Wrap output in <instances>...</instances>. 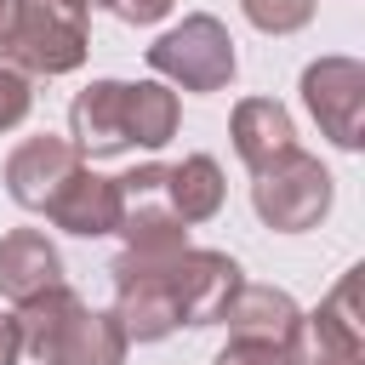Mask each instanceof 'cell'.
I'll return each mask as SVG.
<instances>
[{"mask_svg":"<svg viewBox=\"0 0 365 365\" xmlns=\"http://www.w3.org/2000/svg\"><path fill=\"white\" fill-rule=\"evenodd\" d=\"M331 200H336L331 171L314 154H302V148H285V154H274L268 165L251 171V211L274 234H308V228H319L325 211H331Z\"/></svg>","mask_w":365,"mask_h":365,"instance_id":"6da1fadb","label":"cell"},{"mask_svg":"<svg viewBox=\"0 0 365 365\" xmlns=\"http://www.w3.org/2000/svg\"><path fill=\"white\" fill-rule=\"evenodd\" d=\"M148 68H154V80H165L171 91H222V86H234V74H240L234 34H228V23L211 17V11H188L177 29H165V34L148 46Z\"/></svg>","mask_w":365,"mask_h":365,"instance_id":"7a4b0ae2","label":"cell"},{"mask_svg":"<svg viewBox=\"0 0 365 365\" xmlns=\"http://www.w3.org/2000/svg\"><path fill=\"white\" fill-rule=\"evenodd\" d=\"M91 51L86 6L80 0H17V29L6 46V63H17L29 80H57L74 74Z\"/></svg>","mask_w":365,"mask_h":365,"instance_id":"3957f363","label":"cell"},{"mask_svg":"<svg viewBox=\"0 0 365 365\" xmlns=\"http://www.w3.org/2000/svg\"><path fill=\"white\" fill-rule=\"evenodd\" d=\"M302 103L314 114V125L336 143V148H359L365 143V63L359 57H314L302 68Z\"/></svg>","mask_w":365,"mask_h":365,"instance_id":"277c9868","label":"cell"},{"mask_svg":"<svg viewBox=\"0 0 365 365\" xmlns=\"http://www.w3.org/2000/svg\"><path fill=\"white\" fill-rule=\"evenodd\" d=\"M120 251H137V257H165V251H182L188 245V222L171 211L165 200V165L148 160L137 171L120 177Z\"/></svg>","mask_w":365,"mask_h":365,"instance_id":"5b68a950","label":"cell"},{"mask_svg":"<svg viewBox=\"0 0 365 365\" xmlns=\"http://www.w3.org/2000/svg\"><path fill=\"white\" fill-rule=\"evenodd\" d=\"M165 262H171V251L165 257L120 251L108 262V274H114V314H120V325H125L131 342H165L182 325L177 319V297L165 285Z\"/></svg>","mask_w":365,"mask_h":365,"instance_id":"8992f818","label":"cell"},{"mask_svg":"<svg viewBox=\"0 0 365 365\" xmlns=\"http://www.w3.org/2000/svg\"><path fill=\"white\" fill-rule=\"evenodd\" d=\"M240 279H245L240 262L228 251H205V245H182L165 262V285L177 297V319L182 325H217L228 297L240 291Z\"/></svg>","mask_w":365,"mask_h":365,"instance_id":"52a82bcc","label":"cell"},{"mask_svg":"<svg viewBox=\"0 0 365 365\" xmlns=\"http://www.w3.org/2000/svg\"><path fill=\"white\" fill-rule=\"evenodd\" d=\"M125 348H131V336H125L120 314L114 308H86L74 297L57 314V325L46 331L34 359L40 365H125Z\"/></svg>","mask_w":365,"mask_h":365,"instance_id":"ba28073f","label":"cell"},{"mask_svg":"<svg viewBox=\"0 0 365 365\" xmlns=\"http://www.w3.org/2000/svg\"><path fill=\"white\" fill-rule=\"evenodd\" d=\"M86 160H80V148L68 143V137H51V131H40V137H23L11 154H6V194H11V205H23V211H46V200L80 171Z\"/></svg>","mask_w":365,"mask_h":365,"instance_id":"9c48e42d","label":"cell"},{"mask_svg":"<svg viewBox=\"0 0 365 365\" xmlns=\"http://www.w3.org/2000/svg\"><path fill=\"white\" fill-rule=\"evenodd\" d=\"M68 143L80 148V160H114V154L131 148V131H125V80H91L68 103Z\"/></svg>","mask_w":365,"mask_h":365,"instance_id":"30bf717a","label":"cell"},{"mask_svg":"<svg viewBox=\"0 0 365 365\" xmlns=\"http://www.w3.org/2000/svg\"><path fill=\"white\" fill-rule=\"evenodd\" d=\"M120 177H103V171H91V165H80L51 200H46V217H51V228H63V234H80V240H103V234H114L120 228Z\"/></svg>","mask_w":365,"mask_h":365,"instance_id":"8fae6325","label":"cell"},{"mask_svg":"<svg viewBox=\"0 0 365 365\" xmlns=\"http://www.w3.org/2000/svg\"><path fill=\"white\" fill-rule=\"evenodd\" d=\"M51 285H68L57 245L40 228H11L0 240V297L6 302H29V297H40Z\"/></svg>","mask_w":365,"mask_h":365,"instance_id":"7c38bea8","label":"cell"},{"mask_svg":"<svg viewBox=\"0 0 365 365\" xmlns=\"http://www.w3.org/2000/svg\"><path fill=\"white\" fill-rule=\"evenodd\" d=\"M297 319H302V308L291 302V291L240 279V291L228 297V308H222L217 325H228V336H251V342H279V348H291Z\"/></svg>","mask_w":365,"mask_h":365,"instance_id":"4fadbf2b","label":"cell"},{"mask_svg":"<svg viewBox=\"0 0 365 365\" xmlns=\"http://www.w3.org/2000/svg\"><path fill=\"white\" fill-rule=\"evenodd\" d=\"M228 137H234V154H240L251 171L268 165L274 154L297 148V125H291L285 103H274V97H240L234 114H228Z\"/></svg>","mask_w":365,"mask_h":365,"instance_id":"5bb4252c","label":"cell"},{"mask_svg":"<svg viewBox=\"0 0 365 365\" xmlns=\"http://www.w3.org/2000/svg\"><path fill=\"white\" fill-rule=\"evenodd\" d=\"M222 194H228V182H222V165L211 154H182L177 165H165V200L188 228L211 222L222 211Z\"/></svg>","mask_w":365,"mask_h":365,"instance_id":"9a60e30c","label":"cell"},{"mask_svg":"<svg viewBox=\"0 0 365 365\" xmlns=\"http://www.w3.org/2000/svg\"><path fill=\"white\" fill-rule=\"evenodd\" d=\"M177 120H182V103L165 80H131L125 86V131H131V148H165L177 137Z\"/></svg>","mask_w":365,"mask_h":365,"instance_id":"2e32d148","label":"cell"},{"mask_svg":"<svg viewBox=\"0 0 365 365\" xmlns=\"http://www.w3.org/2000/svg\"><path fill=\"white\" fill-rule=\"evenodd\" d=\"M314 6L319 0H240L245 23L262 29V34H297V29H308L314 23Z\"/></svg>","mask_w":365,"mask_h":365,"instance_id":"e0dca14e","label":"cell"},{"mask_svg":"<svg viewBox=\"0 0 365 365\" xmlns=\"http://www.w3.org/2000/svg\"><path fill=\"white\" fill-rule=\"evenodd\" d=\"M29 108H34V80L0 57V131H17L29 120Z\"/></svg>","mask_w":365,"mask_h":365,"instance_id":"ac0fdd59","label":"cell"},{"mask_svg":"<svg viewBox=\"0 0 365 365\" xmlns=\"http://www.w3.org/2000/svg\"><path fill=\"white\" fill-rule=\"evenodd\" d=\"M211 365H291V354L279 342H251V336H228V348Z\"/></svg>","mask_w":365,"mask_h":365,"instance_id":"d6986e66","label":"cell"},{"mask_svg":"<svg viewBox=\"0 0 365 365\" xmlns=\"http://www.w3.org/2000/svg\"><path fill=\"white\" fill-rule=\"evenodd\" d=\"M171 6L177 0H108V11L120 17V23H160V17H171Z\"/></svg>","mask_w":365,"mask_h":365,"instance_id":"ffe728a7","label":"cell"},{"mask_svg":"<svg viewBox=\"0 0 365 365\" xmlns=\"http://www.w3.org/2000/svg\"><path fill=\"white\" fill-rule=\"evenodd\" d=\"M23 359V331H17V314H0V365H17Z\"/></svg>","mask_w":365,"mask_h":365,"instance_id":"44dd1931","label":"cell"},{"mask_svg":"<svg viewBox=\"0 0 365 365\" xmlns=\"http://www.w3.org/2000/svg\"><path fill=\"white\" fill-rule=\"evenodd\" d=\"M11 29H17V0H0V57L11 46Z\"/></svg>","mask_w":365,"mask_h":365,"instance_id":"7402d4cb","label":"cell"},{"mask_svg":"<svg viewBox=\"0 0 365 365\" xmlns=\"http://www.w3.org/2000/svg\"><path fill=\"white\" fill-rule=\"evenodd\" d=\"M325 365H365V354H354V359H325Z\"/></svg>","mask_w":365,"mask_h":365,"instance_id":"603a6c76","label":"cell"},{"mask_svg":"<svg viewBox=\"0 0 365 365\" xmlns=\"http://www.w3.org/2000/svg\"><path fill=\"white\" fill-rule=\"evenodd\" d=\"M80 6H86V11H91V6H108V0H80Z\"/></svg>","mask_w":365,"mask_h":365,"instance_id":"cb8c5ba5","label":"cell"}]
</instances>
